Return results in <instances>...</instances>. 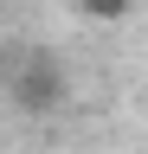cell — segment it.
Masks as SVG:
<instances>
[{"mask_svg": "<svg viewBox=\"0 0 148 154\" xmlns=\"http://www.w3.org/2000/svg\"><path fill=\"white\" fill-rule=\"evenodd\" d=\"M77 13L90 19V26H116V19L135 13V0H77Z\"/></svg>", "mask_w": 148, "mask_h": 154, "instance_id": "2", "label": "cell"}, {"mask_svg": "<svg viewBox=\"0 0 148 154\" xmlns=\"http://www.w3.org/2000/svg\"><path fill=\"white\" fill-rule=\"evenodd\" d=\"M7 84H13V103L26 116H58L71 103V71L58 64V51H26Z\"/></svg>", "mask_w": 148, "mask_h": 154, "instance_id": "1", "label": "cell"}]
</instances>
